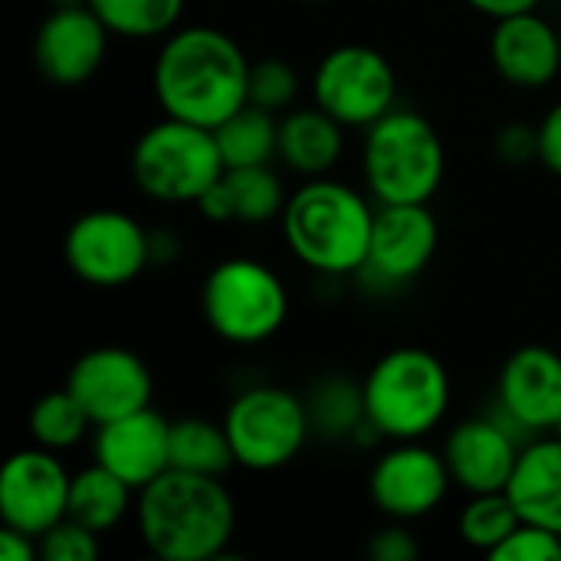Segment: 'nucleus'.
Segmentation results:
<instances>
[{
  "instance_id": "nucleus-1",
  "label": "nucleus",
  "mask_w": 561,
  "mask_h": 561,
  "mask_svg": "<svg viewBox=\"0 0 561 561\" xmlns=\"http://www.w3.org/2000/svg\"><path fill=\"white\" fill-rule=\"evenodd\" d=\"M151 82L164 115L217 128L250 102V59L217 26H178L158 49Z\"/></svg>"
},
{
  "instance_id": "nucleus-2",
  "label": "nucleus",
  "mask_w": 561,
  "mask_h": 561,
  "mask_svg": "<svg viewBox=\"0 0 561 561\" xmlns=\"http://www.w3.org/2000/svg\"><path fill=\"white\" fill-rule=\"evenodd\" d=\"M138 536L161 561H214L230 546L237 506L220 477L164 470L138 490Z\"/></svg>"
},
{
  "instance_id": "nucleus-3",
  "label": "nucleus",
  "mask_w": 561,
  "mask_h": 561,
  "mask_svg": "<svg viewBox=\"0 0 561 561\" xmlns=\"http://www.w3.org/2000/svg\"><path fill=\"white\" fill-rule=\"evenodd\" d=\"M279 224L296 260L316 273L348 276L362 273L368 263L375 210L355 187L329 174L309 178L289 194Z\"/></svg>"
},
{
  "instance_id": "nucleus-4",
  "label": "nucleus",
  "mask_w": 561,
  "mask_h": 561,
  "mask_svg": "<svg viewBox=\"0 0 561 561\" xmlns=\"http://www.w3.org/2000/svg\"><path fill=\"white\" fill-rule=\"evenodd\" d=\"M362 391L368 424L388 440H421L450 411V375L434 352L417 345L381 355Z\"/></svg>"
},
{
  "instance_id": "nucleus-5",
  "label": "nucleus",
  "mask_w": 561,
  "mask_h": 561,
  "mask_svg": "<svg viewBox=\"0 0 561 561\" xmlns=\"http://www.w3.org/2000/svg\"><path fill=\"white\" fill-rule=\"evenodd\" d=\"M444 171V141L424 115L391 108L368 128L365 181L378 204H431Z\"/></svg>"
},
{
  "instance_id": "nucleus-6",
  "label": "nucleus",
  "mask_w": 561,
  "mask_h": 561,
  "mask_svg": "<svg viewBox=\"0 0 561 561\" xmlns=\"http://www.w3.org/2000/svg\"><path fill=\"white\" fill-rule=\"evenodd\" d=\"M214 128L164 115L131 148V178L158 204H197L224 174Z\"/></svg>"
},
{
  "instance_id": "nucleus-7",
  "label": "nucleus",
  "mask_w": 561,
  "mask_h": 561,
  "mask_svg": "<svg viewBox=\"0 0 561 561\" xmlns=\"http://www.w3.org/2000/svg\"><path fill=\"white\" fill-rule=\"evenodd\" d=\"M201 309L210 332L224 342L260 345L283 329L289 316V296L276 270L250 256H233L207 273Z\"/></svg>"
},
{
  "instance_id": "nucleus-8",
  "label": "nucleus",
  "mask_w": 561,
  "mask_h": 561,
  "mask_svg": "<svg viewBox=\"0 0 561 561\" xmlns=\"http://www.w3.org/2000/svg\"><path fill=\"white\" fill-rule=\"evenodd\" d=\"M224 427L237 467L253 473H270L293 463L312 434L306 401L276 385H256L237 394L224 414Z\"/></svg>"
},
{
  "instance_id": "nucleus-9",
  "label": "nucleus",
  "mask_w": 561,
  "mask_h": 561,
  "mask_svg": "<svg viewBox=\"0 0 561 561\" xmlns=\"http://www.w3.org/2000/svg\"><path fill=\"white\" fill-rule=\"evenodd\" d=\"M312 95L345 128H371L394 108L398 76L388 56L365 43L329 49L312 76Z\"/></svg>"
},
{
  "instance_id": "nucleus-10",
  "label": "nucleus",
  "mask_w": 561,
  "mask_h": 561,
  "mask_svg": "<svg viewBox=\"0 0 561 561\" xmlns=\"http://www.w3.org/2000/svg\"><path fill=\"white\" fill-rule=\"evenodd\" d=\"M62 256L76 279L99 289H115L138 279L151 263V237L131 214L99 207L69 224Z\"/></svg>"
},
{
  "instance_id": "nucleus-11",
  "label": "nucleus",
  "mask_w": 561,
  "mask_h": 561,
  "mask_svg": "<svg viewBox=\"0 0 561 561\" xmlns=\"http://www.w3.org/2000/svg\"><path fill=\"white\" fill-rule=\"evenodd\" d=\"M66 388L95 427L151 408L154 394L148 365L122 345H99L79 355L69 368Z\"/></svg>"
},
{
  "instance_id": "nucleus-12",
  "label": "nucleus",
  "mask_w": 561,
  "mask_h": 561,
  "mask_svg": "<svg viewBox=\"0 0 561 561\" xmlns=\"http://www.w3.org/2000/svg\"><path fill=\"white\" fill-rule=\"evenodd\" d=\"M72 477L46 447L16 450L0 470V519L26 536H43L69 513Z\"/></svg>"
},
{
  "instance_id": "nucleus-13",
  "label": "nucleus",
  "mask_w": 561,
  "mask_h": 561,
  "mask_svg": "<svg viewBox=\"0 0 561 561\" xmlns=\"http://www.w3.org/2000/svg\"><path fill=\"white\" fill-rule=\"evenodd\" d=\"M450 483L444 454H434L417 440H394V447L378 457L368 477V493L388 519L414 523L444 503Z\"/></svg>"
},
{
  "instance_id": "nucleus-14",
  "label": "nucleus",
  "mask_w": 561,
  "mask_h": 561,
  "mask_svg": "<svg viewBox=\"0 0 561 561\" xmlns=\"http://www.w3.org/2000/svg\"><path fill=\"white\" fill-rule=\"evenodd\" d=\"M108 36L112 30L89 3L53 7L33 39L36 69L56 85H82L102 69Z\"/></svg>"
},
{
  "instance_id": "nucleus-15",
  "label": "nucleus",
  "mask_w": 561,
  "mask_h": 561,
  "mask_svg": "<svg viewBox=\"0 0 561 561\" xmlns=\"http://www.w3.org/2000/svg\"><path fill=\"white\" fill-rule=\"evenodd\" d=\"M437 217L427 204H381L375 210L365 270L391 286L408 283L427 270L437 253Z\"/></svg>"
},
{
  "instance_id": "nucleus-16",
  "label": "nucleus",
  "mask_w": 561,
  "mask_h": 561,
  "mask_svg": "<svg viewBox=\"0 0 561 561\" xmlns=\"http://www.w3.org/2000/svg\"><path fill=\"white\" fill-rule=\"evenodd\" d=\"M490 62L516 89H542L561 72V26L542 13L523 10L493 20Z\"/></svg>"
},
{
  "instance_id": "nucleus-17",
  "label": "nucleus",
  "mask_w": 561,
  "mask_h": 561,
  "mask_svg": "<svg viewBox=\"0 0 561 561\" xmlns=\"http://www.w3.org/2000/svg\"><path fill=\"white\" fill-rule=\"evenodd\" d=\"M171 421L145 408L95 427V463L122 477L135 493L171 470Z\"/></svg>"
},
{
  "instance_id": "nucleus-18",
  "label": "nucleus",
  "mask_w": 561,
  "mask_h": 561,
  "mask_svg": "<svg viewBox=\"0 0 561 561\" xmlns=\"http://www.w3.org/2000/svg\"><path fill=\"white\" fill-rule=\"evenodd\" d=\"M500 404L523 431H556L561 421V355L549 345L516 348L500 371Z\"/></svg>"
},
{
  "instance_id": "nucleus-19",
  "label": "nucleus",
  "mask_w": 561,
  "mask_h": 561,
  "mask_svg": "<svg viewBox=\"0 0 561 561\" xmlns=\"http://www.w3.org/2000/svg\"><path fill=\"white\" fill-rule=\"evenodd\" d=\"M519 454L516 437L493 417H470L457 424L444 447L450 480L470 496L503 493L513 480Z\"/></svg>"
},
{
  "instance_id": "nucleus-20",
  "label": "nucleus",
  "mask_w": 561,
  "mask_h": 561,
  "mask_svg": "<svg viewBox=\"0 0 561 561\" xmlns=\"http://www.w3.org/2000/svg\"><path fill=\"white\" fill-rule=\"evenodd\" d=\"M286 191L283 181L270 164H250V168H224L217 184L197 201L204 217L214 224H270L283 217L286 210Z\"/></svg>"
},
{
  "instance_id": "nucleus-21",
  "label": "nucleus",
  "mask_w": 561,
  "mask_h": 561,
  "mask_svg": "<svg viewBox=\"0 0 561 561\" xmlns=\"http://www.w3.org/2000/svg\"><path fill=\"white\" fill-rule=\"evenodd\" d=\"M523 523H536L561 536V437L523 447L506 486Z\"/></svg>"
},
{
  "instance_id": "nucleus-22",
  "label": "nucleus",
  "mask_w": 561,
  "mask_h": 561,
  "mask_svg": "<svg viewBox=\"0 0 561 561\" xmlns=\"http://www.w3.org/2000/svg\"><path fill=\"white\" fill-rule=\"evenodd\" d=\"M342 128L345 125L335 122L319 105L296 108L279 122V154L276 158H283L302 178H325L345 151Z\"/></svg>"
},
{
  "instance_id": "nucleus-23",
  "label": "nucleus",
  "mask_w": 561,
  "mask_h": 561,
  "mask_svg": "<svg viewBox=\"0 0 561 561\" xmlns=\"http://www.w3.org/2000/svg\"><path fill=\"white\" fill-rule=\"evenodd\" d=\"M131 493L135 490L122 477H115L102 463H92V467H85L82 473L72 477V483H69V513L66 516L102 536V533L115 529L128 516Z\"/></svg>"
},
{
  "instance_id": "nucleus-24",
  "label": "nucleus",
  "mask_w": 561,
  "mask_h": 561,
  "mask_svg": "<svg viewBox=\"0 0 561 561\" xmlns=\"http://www.w3.org/2000/svg\"><path fill=\"white\" fill-rule=\"evenodd\" d=\"M220 158L227 168H250V164H270L279 154V122L273 112L247 102L230 118H224L214 128Z\"/></svg>"
},
{
  "instance_id": "nucleus-25",
  "label": "nucleus",
  "mask_w": 561,
  "mask_h": 561,
  "mask_svg": "<svg viewBox=\"0 0 561 561\" xmlns=\"http://www.w3.org/2000/svg\"><path fill=\"white\" fill-rule=\"evenodd\" d=\"M168 450H171V467L174 470L204 473V477H224L237 463L224 421L214 424L207 417L174 421Z\"/></svg>"
},
{
  "instance_id": "nucleus-26",
  "label": "nucleus",
  "mask_w": 561,
  "mask_h": 561,
  "mask_svg": "<svg viewBox=\"0 0 561 561\" xmlns=\"http://www.w3.org/2000/svg\"><path fill=\"white\" fill-rule=\"evenodd\" d=\"M187 0H89L112 36L154 39L178 30Z\"/></svg>"
},
{
  "instance_id": "nucleus-27",
  "label": "nucleus",
  "mask_w": 561,
  "mask_h": 561,
  "mask_svg": "<svg viewBox=\"0 0 561 561\" xmlns=\"http://www.w3.org/2000/svg\"><path fill=\"white\" fill-rule=\"evenodd\" d=\"M312 431L322 434L325 440H342L362 431L365 417V391L345 378H325L312 398L306 401Z\"/></svg>"
},
{
  "instance_id": "nucleus-28",
  "label": "nucleus",
  "mask_w": 561,
  "mask_h": 561,
  "mask_svg": "<svg viewBox=\"0 0 561 561\" xmlns=\"http://www.w3.org/2000/svg\"><path fill=\"white\" fill-rule=\"evenodd\" d=\"M523 523L516 503L510 500V493H477L470 496V503L463 506L460 519H457V529H460V539L477 549V552H486L493 556L513 533L516 526Z\"/></svg>"
},
{
  "instance_id": "nucleus-29",
  "label": "nucleus",
  "mask_w": 561,
  "mask_h": 561,
  "mask_svg": "<svg viewBox=\"0 0 561 561\" xmlns=\"http://www.w3.org/2000/svg\"><path fill=\"white\" fill-rule=\"evenodd\" d=\"M95 427L89 421V414L82 411V404L72 398L69 388H59V391H49L43 394L33 411H30V434L39 447L59 454V450H69L76 447L85 431Z\"/></svg>"
},
{
  "instance_id": "nucleus-30",
  "label": "nucleus",
  "mask_w": 561,
  "mask_h": 561,
  "mask_svg": "<svg viewBox=\"0 0 561 561\" xmlns=\"http://www.w3.org/2000/svg\"><path fill=\"white\" fill-rule=\"evenodd\" d=\"M299 95V76L296 69L279 59V56H266L250 62V102L266 108V112H283L296 102Z\"/></svg>"
},
{
  "instance_id": "nucleus-31",
  "label": "nucleus",
  "mask_w": 561,
  "mask_h": 561,
  "mask_svg": "<svg viewBox=\"0 0 561 561\" xmlns=\"http://www.w3.org/2000/svg\"><path fill=\"white\" fill-rule=\"evenodd\" d=\"M39 559L43 561H95L99 559V533L79 526L76 519H62L53 529H46L39 539Z\"/></svg>"
},
{
  "instance_id": "nucleus-32",
  "label": "nucleus",
  "mask_w": 561,
  "mask_h": 561,
  "mask_svg": "<svg viewBox=\"0 0 561 561\" xmlns=\"http://www.w3.org/2000/svg\"><path fill=\"white\" fill-rule=\"evenodd\" d=\"M493 561H561V536L536 523H519L516 533L490 556Z\"/></svg>"
},
{
  "instance_id": "nucleus-33",
  "label": "nucleus",
  "mask_w": 561,
  "mask_h": 561,
  "mask_svg": "<svg viewBox=\"0 0 561 561\" xmlns=\"http://www.w3.org/2000/svg\"><path fill=\"white\" fill-rule=\"evenodd\" d=\"M368 556L375 561H414L421 556V546L401 519H391L368 539Z\"/></svg>"
},
{
  "instance_id": "nucleus-34",
  "label": "nucleus",
  "mask_w": 561,
  "mask_h": 561,
  "mask_svg": "<svg viewBox=\"0 0 561 561\" xmlns=\"http://www.w3.org/2000/svg\"><path fill=\"white\" fill-rule=\"evenodd\" d=\"M496 154L506 161V164H526V161H539V125H523V122H513L506 128H500L496 135Z\"/></svg>"
},
{
  "instance_id": "nucleus-35",
  "label": "nucleus",
  "mask_w": 561,
  "mask_h": 561,
  "mask_svg": "<svg viewBox=\"0 0 561 561\" xmlns=\"http://www.w3.org/2000/svg\"><path fill=\"white\" fill-rule=\"evenodd\" d=\"M539 161L552 174H561V102H556L539 122Z\"/></svg>"
},
{
  "instance_id": "nucleus-36",
  "label": "nucleus",
  "mask_w": 561,
  "mask_h": 561,
  "mask_svg": "<svg viewBox=\"0 0 561 561\" xmlns=\"http://www.w3.org/2000/svg\"><path fill=\"white\" fill-rule=\"evenodd\" d=\"M0 559L3 561H33L39 559V542L36 536H26L13 526L0 529Z\"/></svg>"
},
{
  "instance_id": "nucleus-37",
  "label": "nucleus",
  "mask_w": 561,
  "mask_h": 561,
  "mask_svg": "<svg viewBox=\"0 0 561 561\" xmlns=\"http://www.w3.org/2000/svg\"><path fill=\"white\" fill-rule=\"evenodd\" d=\"M473 10H480L490 20L510 16V13H523V10H536L542 0H467Z\"/></svg>"
},
{
  "instance_id": "nucleus-38",
  "label": "nucleus",
  "mask_w": 561,
  "mask_h": 561,
  "mask_svg": "<svg viewBox=\"0 0 561 561\" xmlns=\"http://www.w3.org/2000/svg\"><path fill=\"white\" fill-rule=\"evenodd\" d=\"M79 3H89V0H53V7H79Z\"/></svg>"
},
{
  "instance_id": "nucleus-39",
  "label": "nucleus",
  "mask_w": 561,
  "mask_h": 561,
  "mask_svg": "<svg viewBox=\"0 0 561 561\" xmlns=\"http://www.w3.org/2000/svg\"><path fill=\"white\" fill-rule=\"evenodd\" d=\"M556 434H559V437H561V421H559V424H556Z\"/></svg>"
},
{
  "instance_id": "nucleus-40",
  "label": "nucleus",
  "mask_w": 561,
  "mask_h": 561,
  "mask_svg": "<svg viewBox=\"0 0 561 561\" xmlns=\"http://www.w3.org/2000/svg\"><path fill=\"white\" fill-rule=\"evenodd\" d=\"M309 3H325V0H309Z\"/></svg>"
}]
</instances>
